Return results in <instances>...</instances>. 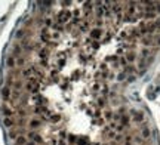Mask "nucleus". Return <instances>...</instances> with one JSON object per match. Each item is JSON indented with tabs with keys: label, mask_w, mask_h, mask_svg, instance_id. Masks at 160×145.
Masks as SVG:
<instances>
[{
	"label": "nucleus",
	"mask_w": 160,
	"mask_h": 145,
	"mask_svg": "<svg viewBox=\"0 0 160 145\" xmlns=\"http://www.w3.org/2000/svg\"><path fill=\"white\" fill-rule=\"evenodd\" d=\"M6 67L9 68V70H17V58L13 56H7L6 58Z\"/></svg>",
	"instance_id": "9d476101"
},
{
	"label": "nucleus",
	"mask_w": 160,
	"mask_h": 145,
	"mask_svg": "<svg viewBox=\"0 0 160 145\" xmlns=\"http://www.w3.org/2000/svg\"><path fill=\"white\" fill-rule=\"evenodd\" d=\"M129 116H131V120L133 121V123H136V124L144 123V113L142 111L131 110V111H129Z\"/></svg>",
	"instance_id": "f257e3e1"
},
{
	"label": "nucleus",
	"mask_w": 160,
	"mask_h": 145,
	"mask_svg": "<svg viewBox=\"0 0 160 145\" xmlns=\"http://www.w3.org/2000/svg\"><path fill=\"white\" fill-rule=\"evenodd\" d=\"M156 17H157V13H156V12H145V13L142 15V18H144V19H154Z\"/></svg>",
	"instance_id": "4468645a"
},
{
	"label": "nucleus",
	"mask_w": 160,
	"mask_h": 145,
	"mask_svg": "<svg viewBox=\"0 0 160 145\" xmlns=\"http://www.w3.org/2000/svg\"><path fill=\"white\" fill-rule=\"evenodd\" d=\"M150 53H151V50L148 48H142V50H141V58L142 59H147L150 56Z\"/></svg>",
	"instance_id": "2eb2a0df"
},
{
	"label": "nucleus",
	"mask_w": 160,
	"mask_h": 145,
	"mask_svg": "<svg viewBox=\"0 0 160 145\" xmlns=\"http://www.w3.org/2000/svg\"><path fill=\"white\" fill-rule=\"evenodd\" d=\"M131 121H132V120H131V116H127V114H125V116H121V117H120V121H119V123H120L121 126L127 127Z\"/></svg>",
	"instance_id": "9b49d317"
},
{
	"label": "nucleus",
	"mask_w": 160,
	"mask_h": 145,
	"mask_svg": "<svg viewBox=\"0 0 160 145\" xmlns=\"http://www.w3.org/2000/svg\"><path fill=\"white\" fill-rule=\"evenodd\" d=\"M141 43L145 48L154 46V36H144V37H141Z\"/></svg>",
	"instance_id": "6e6552de"
},
{
	"label": "nucleus",
	"mask_w": 160,
	"mask_h": 145,
	"mask_svg": "<svg viewBox=\"0 0 160 145\" xmlns=\"http://www.w3.org/2000/svg\"><path fill=\"white\" fill-rule=\"evenodd\" d=\"M77 141H79V136H74V135H70L67 138V144L68 145H77Z\"/></svg>",
	"instance_id": "ddd939ff"
},
{
	"label": "nucleus",
	"mask_w": 160,
	"mask_h": 145,
	"mask_svg": "<svg viewBox=\"0 0 160 145\" xmlns=\"http://www.w3.org/2000/svg\"><path fill=\"white\" fill-rule=\"evenodd\" d=\"M28 139H27V136L25 135H19L17 139H15V145H27Z\"/></svg>",
	"instance_id": "f8f14e48"
},
{
	"label": "nucleus",
	"mask_w": 160,
	"mask_h": 145,
	"mask_svg": "<svg viewBox=\"0 0 160 145\" xmlns=\"http://www.w3.org/2000/svg\"><path fill=\"white\" fill-rule=\"evenodd\" d=\"M0 95H2V99H3V101H9V99L12 98V87L11 86H3L2 89H0Z\"/></svg>",
	"instance_id": "20e7f679"
},
{
	"label": "nucleus",
	"mask_w": 160,
	"mask_h": 145,
	"mask_svg": "<svg viewBox=\"0 0 160 145\" xmlns=\"http://www.w3.org/2000/svg\"><path fill=\"white\" fill-rule=\"evenodd\" d=\"M139 136H141V138L144 139V141H147V139H150L151 138V129L145 124V123H144V124H141V129H139Z\"/></svg>",
	"instance_id": "39448f33"
},
{
	"label": "nucleus",
	"mask_w": 160,
	"mask_h": 145,
	"mask_svg": "<svg viewBox=\"0 0 160 145\" xmlns=\"http://www.w3.org/2000/svg\"><path fill=\"white\" fill-rule=\"evenodd\" d=\"M127 77H129V79H127V81H129V83H132V81H135V80H136L135 75H127Z\"/></svg>",
	"instance_id": "a211bd4d"
},
{
	"label": "nucleus",
	"mask_w": 160,
	"mask_h": 145,
	"mask_svg": "<svg viewBox=\"0 0 160 145\" xmlns=\"http://www.w3.org/2000/svg\"><path fill=\"white\" fill-rule=\"evenodd\" d=\"M42 124H43V121H42V119H39V117H33V119H30L28 120V127H30V130H37V129H40L42 127Z\"/></svg>",
	"instance_id": "7ed1b4c3"
},
{
	"label": "nucleus",
	"mask_w": 160,
	"mask_h": 145,
	"mask_svg": "<svg viewBox=\"0 0 160 145\" xmlns=\"http://www.w3.org/2000/svg\"><path fill=\"white\" fill-rule=\"evenodd\" d=\"M126 75H127V74H126V73H125L123 70H121V71H120V73L117 74V81H123V80L126 79Z\"/></svg>",
	"instance_id": "f3484780"
},
{
	"label": "nucleus",
	"mask_w": 160,
	"mask_h": 145,
	"mask_svg": "<svg viewBox=\"0 0 160 145\" xmlns=\"http://www.w3.org/2000/svg\"><path fill=\"white\" fill-rule=\"evenodd\" d=\"M2 114H3L5 119H6V117H13L17 113H15V110L12 108L9 104H5V105L2 107Z\"/></svg>",
	"instance_id": "423d86ee"
},
{
	"label": "nucleus",
	"mask_w": 160,
	"mask_h": 145,
	"mask_svg": "<svg viewBox=\"0 0 160 145\" xmlns=\"http://www.w3.org/2000/svg\"><path fill=\"white\" fill-rule=\"evenodd\" d=\"M156 13H160V2L156 3Z\"/></svg>",
	"instance_id": "6ab92c4d"
},
{
	"label": "nucleus",
	"mask_w": 160,
	"mask_h": 145,
	"mask_svg": "<svg viewBox=\"0 0 160 145\" xmlns=\"http://www.w3.org/2000/svg\"><path fill=\"white\" fill-rule=\"evenodd\" d=\"M102 34H104V30H102V28L94 27V28L89 31V39L94 40V42H100V39L102 37Z\"/></svg>",
	"instance_id": "f03ea898"
},
{
	"label": "nucleus",
	"mask_w": 160,
	"mask_h": 145,
	"mask_svg": "<svg viewBox=\"0 0 160 145\" xmlns=\"http://www.w3.org/2000/svg\"><path fill=\"white\" fill-rule=\"evenodd\" d=\"M127 65H129V64H127L126 58H125V56H120V55H119V67L125 68V67H127Z\"/></svg>",
	"instance_id": "dca6fc26"
},
{
	"label": "nucleus",
	"mask_w": 160,
	"mask_h": 145,
	"mask_svg": "<svg viewBox=\"0 0 160 145\" xmlns=\"http://www.w3.org/2000/svg\"><path fill=\"white\" fill-rule=\"evenodd\" d=\"M125 58H126V61H127V64H133L135 61L138 59V55H136L133 50H129V52L125 53Z\"/></svg>",
	"instance_id": "1a4fd4ad"
},
{
	"label": "nucleus",
	"mask_w": 160,
	"mask_h": 145,
	"mask_svg": "<svg viewBox=\"0 0 160 145\" xmlns=\"http://www.w3.org/2000/svg\"><path fill=\"white\" fill-rule=\"evenodd\" d=\"M3 126L11 130V129L17 127V120H15L13 117H6V119H3Z\"/></svg>",
	"instance_id": "0eeeda50"
}]
</instances>
